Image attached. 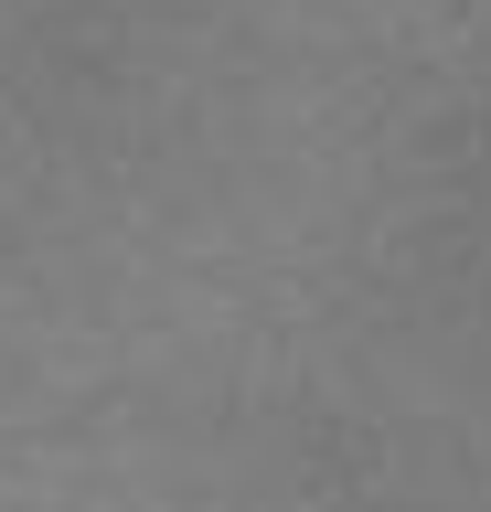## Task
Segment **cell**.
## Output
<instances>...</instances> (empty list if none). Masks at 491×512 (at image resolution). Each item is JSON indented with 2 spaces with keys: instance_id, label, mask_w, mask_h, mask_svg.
<instances>
[]
</instances>
